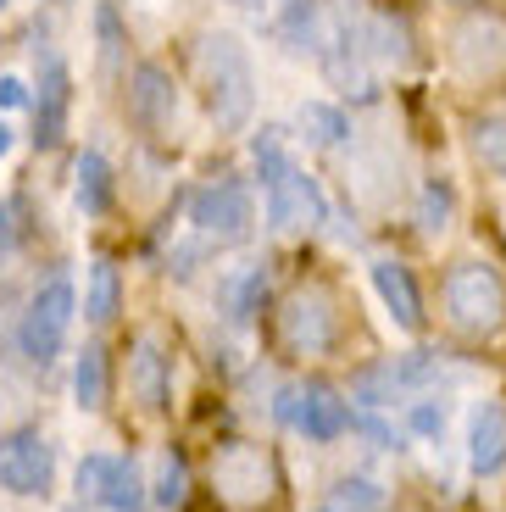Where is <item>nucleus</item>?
<instances>
[{"instance_id": "nucleus-31", "label": "nucleus", "mask_w": 506, "mask_h": 512, "mask_svg": "<svg viewBox=\"0 0 506 512\" xmlns=\"http://www.w3.org/2000/svg\"><path fill=\"white\" fill-rule=\"evenodd\" d=\"M412 423H418L423 435H434V429H440V418H434V407H418V412H412Z\"/></svg>"}, {"instance_id": "nucleus-10", "label": "nucleus", "mask_w": 506, "mask_h": 512, "mask_svg": "<svg viewBox=\"0 0 506 512\" xmlns=\"http://www.w3.org/2000/svg\"><path fill=\"white\" fill-rule=\"evenodd\" d=\"M434 379H440V357H434V351H412V357H395V362H384V368L356 373V401L384 407V401L406 396V390H423V384H434Z\"/></svg>"}, {"instance_id": "nucleus-7", "label": "nucleus", "mask_w": 506, "mask_h": 512, "mask_svg": "<svg viewBox=\"0 0 506 512\" xmlns=\"http://www.w3.org/2000/svg\"><path fill=\"white\" fill-rule=\"evenodd\" d=\"M190 223L206 234L212 245H240L256 223V206H251V190L240 179H217L206 190H195L190 201Z\"/></svg>"}, {"instance_id": "nucleus-11", "label": "nucleus", "mask_w": 506, "mask_h": 512, "mask_svg": "<svg viewBox=\"0 0 506 512\" xmlns=\"http://www.w3.org/2000/svg\"><path fill=\"white\" fill-rule=\"evenodd\" d=\"M217 485L228 490V501H240V507H262L273 501L279 479H273V457L262 446H228L217 457Z\"/></svg>"}, {"instance_id": "nucleus-1", "label": "nucleus", "mask_w": 506, "mask_h": 512, "mask_svg": "<svg viewBox=\"0 0 506 512\" xmlns=\"http://www.w3.org/2000/svg\"><path fill=\"white\" fill-rule=\"evenodd\" d=\"M256 173H262V206H267V223L273 229H306V223L323 218V190H317L312 173L284 156L279 128H262L256 134Z\"/></svg>"}, {"instance_id": "nucleus-29", "label": "nucleus", "mask_w": 506, "mask_h": 512, "mask_svg": "<svg viewBox=\"0 0 506 512\" xmlns=\"http://www.w3.org/2000/svg\"><path fill=\"white\" fill-rule=\"evenodd\" d=\"M234 6H240V12H251V17H262V23H273L290 0H234Z\"/></svg>"}, {"instance_id": "nucleus-25", "label": "nucleus", "mask_w": 506, "mask_h": 512, "mask_svg": "<svg viewBox=\"0 0 506 512\" xmlns=\"http://www.w3.org/2000/svg\"><path fill=\"white\" fill-rule=\"evenodd\" d=\"M473 145H479L484 162L506 173V117H484V123L473 128Z\"/></svg>"}, {"instance_id": "nucleus-19", "label": "nucleus", "mask_w": 506, "mask_h": 512, "mask_svg": "<svg viewBox=\"0 0 506 512\" xmlns=\"http://www.w3.org/2000/svg\"><path fill=\"white\" fill-rule=\"evenodd\" d=\"M117 295H123L117 262L112 256H95V262H89V284H84V318L89 323H112L117 318Z\"/></svg>"}, {"instance_id": "nucleus-23", "label": "nucleus", "mask_w": 506, "mask_h": 512, "mask_svg": "<svg viewBox=\"0 0 506 512\" xmlns=\"http://www.w3.org/2000/svg\"><path fill=\"white\" fill-rule=\"evenodd\" d=\"M329 507H340V512H384V490L373 485V479H340Z\"/></svg>"}, {"instance_id": "nucleus-4", "label": "nucleus", "mask_w": 506, "mask_h": 512, "mask_svg": "<svg viewBox=\"0 0 506 512\" xmlns=\"http://www.w3.org/2000/svg\"><path fill=\"white\" fill-rule=\"evenodd\" d=\"M445 318L462 334H495L506 323V284L490 262H456L445 273Z\"/></svg>"}, {"instance_id": "nucleus-6", "label": "nucleus", "mask_w": 506, "mask_h": 512, "mask_svg": "<svg viewBox=\"0 0 506 512\" xmlns=\"http://www.w3.org/2000/svg\"><path fill=\"white\" fill-rule=\"evenodd\" d=\"M279 334L295 357H323L340 334V312H334V295L323 284H295L279 307Z\"/></svg>"}, {"instance_id": "nucleus-27", "label": "nucleus", "mask_w": 506, "mask_h": 512, "mask_svg": "<svg viewBox=\"0 0 506 512\" xmlns=\"http://www.w3.org/2000/svg\"><path fill=\"white\" fill-rule=\"evenodd\" d=\"M445 212H451V190L445 184H429V195H423V229H445Z\"/></svg>"}, {"instance_id": "nucleus-30", "label": "nucleus", "mask_w": 506, "mask_h": 512, "mask_svg": "<svg viewBox=\"0 0 506 512\" xmlns=\"http://www.w3.org/2000/svg\"><path fill=\"white\" fill-rule=\"evenodd\" d=\"M0 106H28L23 78H0Z\"/></svg>"}, {"instance_id": "nucleus-32", "label": "nucleus", "mask_w": 506, "mask_h": 512, "mask_svg": "<svg viewBox=\"0 0 506 512\" xmlns=\"http://www.w3.org/2000/svg\"><path fill=\"white\" fill-rule=\"evenodd\" d=\"M6 151H12V128L0 123V156H6Z\"/></svg>"}, {"instance_id": "nucleus-34", "label": "nucleus", "mask_w": 506, "mask_h": 512, "mask_svg": "<svg viewBox=\"0 0 506 512\" xmlns=\"http://www.w3.org/2000/svg\"><path fill=\"white\" fill-rule=\"evenodd\" d=\"M317 512H340V507H317Z\"/></svg>"}, {"instance_id": "nucleus-12", "label": "nucleus", "mask_w": 506, "mask_h": 512, "mask_svg": "<svg viewBox=\"0 0 506 512\" xmlns=\"http://www.w3.org/2000/svg\"><path fill=\"white\" fill-rule=\"evenodd\" d=\"M367 273H373V290H379V301L390 307V318L401 323L406 334H418L423 329V295H418V284H412V268L395 262V256H379Z\"/></svg>"}, {"instance_id": "nucleus-17", "label": "nucleus", "mask_w": 506, "mask_h": 512, "mask_svg": "<svg viewBox=\"0 0 506 512\" xmlns=\"http://www.w3.org/2000/svg\"><path fill=\"white\" fill-rule=\"evenodd\" d=\"M262 295H267V273L262 268H234L217 279V307L228 312L234 323H251L262 312Z\"/></svg>"}, {"instance_id": "nucleus-3", "label": "nucleus", "mask_w": 506, "mask_h": 512, "mask_svg": "<svg viewBox=\"0 0 506 512\" xmlns=\"http://www.w3.org/2000/svg\"><path fill=\"white\" fill-rule=\"evenodd\" d=\"M73 312H78L73 279H67V273H51V279L28 295V312H23V323H17V351H23V362L51 368V362L62 357V346H67Z\"/></svg>"}, {"instance_id": "nucleus-14", "label": "nucleus", "mask_w": 506, "mask_h": 512, "mask_svg": "<svg viewBox=\"0 0 506 512\" xmlns=\"http://www.w3.org/2000/svg\"><path fill=\"white\" fill-rule=\"evenodd\" d=\"M456 67L473 78H495L506 67V28L490 17H473V23L456 28Z\"/></svg>"}, {"instance_id": "nucleus-21", "label": "nucleus", "mask_w": 506, "mask_h": 512, "mask_svg": "<svg viewBox=\"0 0 506 512\" xmlns=\"http://www.w3.org/2000/svg\"><path fill=\"white\" fill-rule=\"evenodd\" d=\"M78 206L84 212H106L112 206V167H106L101 151L78 156Z\"/></svg>"}, {"instance_id": "nucleus-26", "label": "nucleus", "mask_w": 506, "mask_h": 512, "mask_svg": "<svg viewBox=\"0 0 506 512\" xmlns=\"http://www.w3.org/2000/svg\"><path fill=\"white\" fill-rule=\"evenodd\" d=\"M373 51H379V62H406V28L395 23V17H373Z\"/></svg>"}, {"instance_id": "nucleus-2", "label": "nucleus", "mask_w": 506, "mask_h": 512, "mask_svg": "<svg viewBox=\"0 0 506 512\" xmlns=\"http://www.w3.org/2000/svg\"><path fill=\"white\" fill-rule=\"evenodd\" d=\"M201 84H206V106H212V123L217 128H245L251 123V106H256V78H251V56L234 34H206L201 51Z\"/></svg>"}, {"instance_id": "nucleus-9", "label": "nucleus", "mask_w": 506, "mask_h": 512, "mask_svg": "<svg viewBox=\"0 0 506 512\" xmlns=\"http://www.w3.org/2000/svg\"><path fill=\"white\" fill-rule=\"evenodd\" d=\"M84 507H106V512H140L145 507V485L140 468L128 457H84L73 474Z\"/></svg>"}, {"instance_id": "nucleus-13", "label": "nucleus", "mask_w": 506, "mask_h": 512, "mask_svg": "<svg viewBox=\"0 0 506 512\" xmlns=\"http://www.w3.org/2000/svg\"><path fill=\"white\" fill-rule=\"evenodd\" d=\"M128 112L140 128H167L178 112V95H173V78L162 73L156 62H140L134 78H128Z\"/></svg>"}, {"instance_id": "nucleus-16", "label": "nucleus", "mask_w": 506, "mask_h": 512, "mask_svg": "<svg viewBox=\"0 0 506 512\" xmlns=\"http://www.w3.org/2000/svg\"><path fill=\"white\" fill-rule=\"evenodd\" d=\"M128 373H134V396H140L151 412H162L167 407V357H162V346H156L151 334H140V340H134Z\"/></svg>"}, {"instance_id": "nucleus-8", "label": "nucleus", "mask_w": 506, "mask_h": 512, "mask_svg": "<svg viewBox=\"0 0 506 512\" xmlns=\"http://www.w3.org/2000/svg\"><path fill=\"white\" fill-rule=\"evenodd\" d=\"M51 479H56V451L39 429L0 435V490H12V496H45Z\"/></svg>"}, {"instance_id": "nucleus-33", "label": "nucleus", "mask_w": 506, "mask_h": 512, "mask_svg": "<svg viewBox=\"0 0 506 512\" xmlns=\"http://www.w3.org/2000/svg\"><path fill=\"white\" fill-rule=\"evenodd\" d=\"M67 512H95V507H67Z\"/></svg>"}, {"instance_id": "nucleus-20", "label": "nucleus", "mask_w": 506, "mask_h": 512, "mask_svg": "<svg viewBox=\"0 0 506 512\" xmlns=\"http://www.w3.org/2000/svg\"><path fill=\"white\" fill-rule=\"evenodd\" d=\"M73 396H78V407H84V412L106 407V351L101 346L78 351V362H73Z\"/></svg>"}, {"instance_id": "nucleus-28", "label": "nucleus", "mask_w": 506, "mask_h": 512, "mask_svg": "<svg viewBox=\"0 0 506 512\" xmlns=\"http://www.w3.org/2000/svg\"><path fill=\"white\" fill-rule=\"evenodd\" d=\"M12 251H17V218H12V206L0 201V273H6Z\"/></svg>"}, {"instance_id": "nucleus-22", "label": "nucleus", "mask_w": 506, "mask_h": 512, "mask_svg": "<svg viewBox=\"0 0 506 512\" xmlns=\"http://www.w3.org/2000/svg\"><path fill=\"white\" fill-rule=\"evenodd\" d=\"M295 123H301V134L312 145H340L345 134H351V123H345L340 106H323V101H306L301 112H295Z\"/></svg>"}, {"instance_id": "nucleus-24", "label": "nucleus", "mask_w": 506, "mask_h": 512, "mask_svg": "<svg viewBox=\"0 0 506 512\" xmlns=\"http://www.w3.org/2000/svg\"><path fill=\"white\" fill-rule=\"evenodd\" d=\"M184 490H190V468H184V457H178V451H167L162 474H156V501H162V507H178V501H184Z\"/></svg>"}, {"instance_id": "nucleus-15", "label": "nucleus", "mask_w": 506, "mask_h": 512, "mask_svg": "<svg viewBox=\"0 0 506 512\" xmlns=\"http://www.w3.org/2000/svg\"><path fill=\"white\" fill-rule=\"evenodd\" d=\"M506 462V407L501 401H479L468 418V468L479 479L501 474Z\"/></svg>"}, {"instance_id": "nucleus-35", "label": "nucleus", "mask_w": 506, "mask_h": 512, "mask_svg": "<svg viewBox=\"0 0 506 512\" xmlns=\"http://www.w3.org/2000/svg\"><path fill=\"white\" fill-rule=\"evenodd\" d=\"M0 6H6V0H0Z\"/></svg>"}, {"instance_id": "nucleus-18", "label": "nucleus", "mask_w": 506, "mask_h": 512, "mask_svg": "<svg viewBox=\"0 0 506 512\" xmlns=\"http://www.w3.org/2000/svg\"><path fill=\"white\" fill-rule=\"evenodd\" d=\"M34 112H39V134H34V140L51 145L56 128H62V112H67V67L56 62V56H45V84H39Z\"/></svg>"}, {"instance_id": "nucleus-5", "label": "nucleus", "mask_w": 506, "mask_h": 512, "mask_svg": "<svg viewBox=\"0 0 506 512\" xmlns=\"http://www.w3.org/2000/svg\"><path fill=\"white\" fill-rule=\"evenodd\" d=\"M279 418L290 423L295 435L317 440V446H329V440L345 435V429H356L351 401H345L334 384H323V379L284 384V390H279Z\"/></svg>"}]
</instances>
